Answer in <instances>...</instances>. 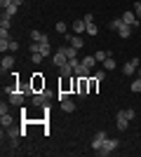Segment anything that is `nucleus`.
I'll use <instances>...</instances> for the list:
<instances>
[{
  "mask_svg": "<svg viewBox=\"0 0 141 157\" xmlns=\"http://www.w3.org/2000/svg\"><path fill=\"white\" fill-rule=\"evenodd\" d=\"M82 19L87 21V24H92V21H94V14H85V17H82Z\"/></svg>",
  "mask_w": 141,
  "mask_h": 157,
  "instance_id": "38",
  "label": "nucleus"
},
{
  "mask_svg": "<svg viewBox=\"0 0 141 157\" xmlns=\"http://www.w3.org/2000/svg\"><path fill=\"white\" fill-rule=\"evenodd\" d=\"M136 5H141V0H136Z\"/></svg>",
  "mask_w": 141,
  "mask_h": 157,
  "instance_id": "42",
  "label": "nucleus"
},
{
  "mask_svg": "<svg viewBox=\"0 0 141 157\" xmlns=\"http://www.w3.org/2000/svg\"><path fill=\"white\" fill-rule=\"evenodd\" d=\"M132 31H134L132 26H127V24H122V26L118 28V35H120V38H129V35H132Z\"/></svg>",
  "mask_w": 141,
  "mask_h": 157,
  "instance_id": "16",
  "label": "nucleus"
},
{
  "mask_svg": "<svg viewBox=\"0 0 141 157\" xmlns=\"http://www.w3.org/2000/svg\"><path fill=\"white\" fill-rule=\"evenodd\" d=\"M136 17L141 19V5H136Z\"/></svg>",
  "mask_w": 141,
  "mask_h": 157,
  "instance_id": "39",
  "label": "nucleus"
},
{
  "mask_svg": "<svg viewBox=\"0 0 141 157\" xmlns=\"http://www.w3.org/2000/svg\"><path fill=\"white\" fill-rule=\"evenodd\" d=\"M31 87H33V92H45V78H42L40 73H35L33 78H31Z\"/></svg>",
  "mask_w": 141,
  "mask_h": 157,
  "instance_id": "4",
  "label": "nucleus"
},
{
  "mask_svg": "<svg viewBox=\"0 0 141 157\" xmlns=\"http://www.w3.org/2000/svg\"><path fill=\"white\" fill-rule=\"evenodd\" d=\"M75 94H80V98L89 96V78H78V89Z\"/></svg>",
  "mask_w": 141,
  "mask_h": 157,
  "instance_id": "3",
  "label": "nucleus"
},
{
  "mask_svg": "<svg viewBox=\"0 0 141 157\" xmlns=\"http://www.w3.org/2000/svg\"><path fill=\"white\" fill-rule=\"evenodd\" d=\"M61 78H73V66L71 63L61 66Z\"/></svg>",
  "mask_w": 141,
  "mask_h": 157,
  "instance_id": "19",
  "label": "nucleus"
},
{
  "mask_svg": "<svg viewBox=\"0 0 141 157\" xmlns=\"http://www.w3.org/2000/svg\"><path fill=\"white\" fill-rule=\"evenodd\" d=\"M120 19H122V24H127V26H132V28L139 26V17H136V12H132V10H129V12H125Z\"/></svg>",
  "mask_w": 141,
  "mask_h": 157,
  "instance_id": "5",
  "label": "nucleus"
},
{
  "mask_svg": "<svg viewBox=\"0 0 141 157\" xmlns=\"http://www.w3.org/2000/svg\"><path fill=\"white\" fill-rule=\"evenodd\" d=\"M139 66H141V63H139V59H136V56H132L127 63L122 66V75H134V73L139 71Z\"/></svg>",
  "mask_w": 141,
  "mask_h": 157,
  "instance_id": "2",
  "label": "nucleus"
},
{
  "mask_svg": "<svg viewBox=\"0 0 141 157\" xmlns=\"http://www.w3.org/2000/svg\"><path fill=\"white\" fill-rule=\"evenodd\" d=\"M92 75H94V78H96V80L101 82V80L106 78V71H96V73H92Z\"/></svg>",
  "mask_w": 141,
  "mask_h": 157,
  "instance_id": "34",
  "label": "nucleus"
},
{
  "mask_svg": "<svg viewBox=\"0 0 141 157\" xmlns=\"http://www.w3.org/2000/svg\"><path fill=\"white\" fill-rule=\"evenodd\" d=\"M42 59H45V56H42V54H40V52H35V54H31V61H33V63H35V66L40 63V61H42Z\"/></svg>",
  "mask_w": 141,
  "mask_h": 157,
  "instance_id": "30",
  "label": "nucleus"
},
{
  "mask_svg": "<svg viewBox=\"0 0 141 157\" xmlns=\"http://www.w3.org/2000/svg\"><path fill=\"white\" fill-rule=\"evenodd\" d=\"M24 96H26V94L21 92V89H14V92H10V103H14V105H24Z\"/></svg>",
  "mask_w": 141,
  "mask_h": 157,
  "instance_id": "6",
  "label": "nucleus"
},
{
  "mask_svg": "<svg viewBox=\"0 0 141 157\" xmlns=\"http://www.w3.org/2000/svg\"><path fill=\"white\" fill-rule=\"evenodd\" d=\"M118 115H122V117H127V120H134V110H132V108H125V110H120Z\"/></svg>",
  "mask_w": 141,
  "mask_h": 157,
  "instance_id": "28",
  "label": "nucleus"
},
{
  "mask_svg": "<svg viewBox=\"0 0 141 157\" xmlns=\"http://www.w3.org/2000/svg\"><path fill=\"white\" fill-rule=\"evenodd\" d=\"M17 10H19V5H14V2H12V5L7 7V10H2V14H7V17H10V19H12L14 14H17Z\"/></svg>",
  "mask_w": 141,
  "mask_h": 157,
  "instance_id": "23",
  "label": "nucleus"
},
{
  "mask_svg": "<svg viewBox=\"0 0 141 157\" xmlns=\"http://www.w3.org/2000/svg\"><path fill=\"white\" fill-rule=\"evenodd\" d=\"M106 131H96V136L92 138V150H99L101 145H104V141H106Z\"/></svg>",
  "mask_w": 141,
  "mask_h": 157,
  "instance_id": "8",
  "label": "nucleus"
},
{
  "mask_svg": "<svg viewBox=\"0 0 141 157\" xmlns=\"http://www.w3.org/2000/svg\"><path fill=\"white\" fill-rule=\"evenodd\" d=\"M31 42H45V45H49V38L40 31H31Z\"/></svg>",
  "mask_w": 141,
  "mask_h": 157,
  "instance_id": "12",
  "label": "nucleus"
},
{
  "mask_svg": "<svg viewBox=\"0 0 141 157\" xmlns=\"http://www.w3.org/2000/svg\"><path fill=\"white\" fill-rule=\"evenodd\" d=\"M87 33H89V35H96V33H99V28H96L94 21H92V24H87Z\"/></svg>",
  "mask_w": 141,
  "mask_h": 157,
  "instance_id": "32",
  "label": "nucleus"
},
{
  "mask_svg": "<svg viewBox=\"0 0 141 157\" xmlns=\"http://www.w3.org/2000/svg\"><path fill=\"white\" fill-rule=\"evenodd\" d=\"M132 92H134V94H136V92H141V78H136L134 82H132Z\"/></svg>",
  "mask_w": 141,
  "mask_h": 157,
  "instance_id": "33",
  "label": "nucleus"
},
{
  "mask_svg": "<svg viewBox=\"0 0 141 157\" xmlns=\"http://www.w3.org/2000/svg\"><path fill=\"white\" fill-rule=\"evenodd\" d=\"M54 28H57V33H61V35H66V33H68V26L64 24V21H57V26H54Z\"/></svg>",
  "mask_w": 141,
  "mask_h": 157,
  "instance_id": "27",
  "label": "nucleus"
},
{
  "mask_svg": "<svg viewBox=\"0 0 141 157\" xmlns=\"http://www.w3.org/2000/svg\"><path fill=\"white\" fill-rule=\"evenodd\" d=\"M17 49H19V42H17V40H12V42H10V52H17Z\"/></svg>",
  "mask_w": 141,
  "mask_h": 157,
  "instance_id": "35",
  "label": "nucleus"
},
{
  "mask_svg": "<svg viewBox=\"0 0 141 157\" xmlns=\"http://www.w3.org/2000/svg\"><path fill=\"white\" fill-rule=\"evenodd\" d=\"M47 101H49V94L47 92H38L33 96V105H47Z\"/></svg>",
  "mask_w": 141,
  "mask_h": 157,
  "instance_id": "11",
  "label": "nucleus"
},
{
  "mask_svg": "<svg viewBox=\"0 0 141 157\" xmlns=\"http://www.w3.org/2000/svg\"><path fill=\"white\" fill-rule=\"evenodd\" d=\"M71 28H73L78 35H82V33H87V21H85V19H75Z\"/></svg>",
  "mask_w": 141,
  "mask_h": 157,
  "instance_id": "10",
  "label": "nucleus"
},
{
  "mask_svg": "<svg viewBox=\"0 0 141 157\" xmlns=\"http://www.w3.org/2000/svg\"><path fill=\"white\" fill-rule=\"evenodd\" d=\"M99 85H101V82H99V80H96V78H94V75H92V78H89V94H96V89H99Z\"/></svg>",
  "mask_w": 141,
  "mask_h": 157,
  "instance_id": "20",
  "label": "nucleus"
},
{
  "mask_svg": "<svg viewBox=\"0 0 141 157\" xmlns=\"http://www.w3.org/2000/svg\"><path fill=\"white\" fill-rule=\"evenodd\" d=\"M115 148H118V141H115V138H106V141H104V145H101L99 150H96V155L106 157V155H111Z\"/></svg>",
  "mask_w": 141,
  "mask_h": 157,
  "instance_id": "1",
  "label": "nucleus"
},
{
  "mask_svg": "<svg viewBox=\"0 0 141 157\" xmlns=\"http://www.w3.org/2000/svg\"><path fill=\"white\" fill-rule=\"evenodd\" d=\"M111 56V52H96L94 54V59H96V63H104V61Z\"/></svg>",
  "mask_w": 141,
  "mask_h": 157,
  "instance_id": "24",
  "label": "nucleus"
},
{
  "mask_svg": "<svg viewBox=\"0 0 141 157\" xmlns=\"http://www.w3.org/2000/svg\"><path fill=\"white\" fill-rule=\"evenodd\" d=\"M68 96H71V94H66V92H59V94H57V98H59V101H66Z\"/></svg>",
  "mask_w": 141,
  "mask_h": 157,
  "instance_id": "36",
  "label": "nucleus"
},
{
  "mask_svg": "<svg viewBox=\"0 0 141 157\" xmlns=\"http://www.w3.org/2000/svg\"><path fill=\"white\" fill-rule=\"evenodd\" d=\"M10 5H12V0H0V7H2V10H7Z\"/></svg>",
  "mask_w": 141,
  "mask_h": 157,
  "instance_id": "37",
  "label": "nucleus"
},
{
  "mask_svg": "<svg viewBox=\"0 0 141 157\" xmlns=\"http://www.w3.org/2000/svg\"><path fill=\"white\" fill-rule=\"evenodd\" d=\"M59 103H61V110H64V113H73V110H75V101H71V98L59 101Z\"/></svg>",
  "mask_w": 141,
  "mask_h": 157,
  "instance_id": "13",
  "label": "nucleus"
},
{
  "mask_svg": "<svg viewBox=\"0 0 141 157\" xmlns=\"http://www.w3.org/2000/svg\"><path fill=\"white\" fill-rule=\"evenodd\" d=\"M59 49H61L64 54H66L68 59H75V56H78V49H75L73 45H68V47H59Z\"/></svg>",
  "mask_w": 141,
  "mask_h": 157,
  "instance_id": "15",
  "label": "nucleus"
},
{
  "mask_svg": "<svg viewBox=\"0 0 141 157\" xmlns=\"http://www.w3.org/2000/svg\"><path fill=\"white\" fill-rule=\"evenodd\" d=\"M113 68H115V59H113V54H111V56L104 61V71H113Z\"/></svg>",
  "mask_w": 141,
  "mask_h": 157,
  "instance_id": "22",
  "label": "nucleus"
},
{
  "mask_svg": "<svg viewBox=\"0 0 141 157\" xmlns=\"http://www.w3.org/2000/svg\"><path fill=\"white\" fill-rule=\"evenodd\" d=\"M0 124H2V129H5V127H12V115H10V110L0 113Z\"/></svg>",
  "mask_w": 141,
  "mask_h": 157,
  "instance_id": "14",
  "label": "nucleus"
},
{
  "mask_svg": "<svg viewBox=\"0 0 141 157\" xmlns=\"http://www.w3.org/2000/svg\"><path fill=\"white\" fill-rule=\"evenodd\" d=\"M10 24H12V19H10L7 14H2V19H0V28H5V31H10Z\"/></svg>",
  "mask_w": 141,
  "mask_h": 157,
  "instance_id": "26",
  "label": "nucleus"
},
{
  "mask_svg": "<svg viewBox=\"0 0 141 157\" xmlns=\"http://www.w3.org/2000/svg\"><path fill=\"white\" fill-rule=\"evenodd\" d=\"M73 75H75V78H92V71H89L87 66L78 63V66H75V71H73Z\"/></svg>",
  "mask_w": 141,
  "mask_h": 157,
  "instance_id": "9",
  "label": "nucleus"
},
{
  "mask_svg": "<svg viewBox=\"0 0 141 157\" xmlns=\"http://www.w3.org/2000/svg\"><path fill=\"white\" fill-rule=\"evenodd\" d=\"M10 42H12L10 38H0V52H2V54L10 52Z\"/></svg>",
  "mask_w": 141,
  "mask_h": 157,
  "instance_id": "21",
  "label": "nucleus"
},
{
  "mask_svg": "<svg viewBox=\"0 0 141 157\" xmlns=\"http://www.w3.org/2000/svg\"><path fill=\"white\" fill-rule=\"evenodd\" d=\"M12 66H14V56H2V73L10 71Z\"/></svg>",
  "mask_w": 141,
  "mask_h": 157,
  "instance_id": "18",
  "label": "nucleus"
},
{
  "mask_svg": "<svg viewBox=\"0 0 141 157\" xmlns=\"http://www.w3.org/2000/svg\"><path fill=\"white\" fill-rule=\"evenodd\" d=\"M127 124H129V120H127V117H122V115H118V129L125 131V129H127Z\"/></svg>",
  "mask_w": 141,
  "mask_h": 157,
  "instance_id": "25",
  "label": "nucleus"
},
{
  "mask_svg": "<svg viewBox=\"0 0 141 157\" xmlns=\"http://www.w3.org/2000/svg\"><path fill=\"white\" fill-rule=\"evenodd\" d=\"M12 2H14V5H19V7L24 5V0H12Z\"/></svg>",
  "mask_w": 141,
  "mask_h": 157,
  "instance_id": "40",
  "label": "nucleus"
},
{
  "mask_svg": "<svg viewBox=\"0 0 141 157\" xmlns=\"http://www.w3.org/2000/svg\"><path fill=\"white\" fill-rule=\"evenodd\" d=\"M120 26H122V19H113L111 24H108V28H113V31H118Z\"/></svg>",
  "mask_w": 141,
  "mask_h": 157,
  "instance_id": "31",
  "label": "nucleus"
},
{
  "mask_svg": "<svg viewBox=\"0 0 141 157\" xmlns=\"http://www.w3.org/2000/svg\"><path fill=\"white\" fill-rule=\"evenodd\" d=\"M136 78H141V66H139V75H136Z\"/></svg>",
  "mask_w": 141,
  "mask_h": 157,
  "instance_id": "41",
  "label": "nucleus"
},
{
  "mask_svg": "<svg viewBox=\"0 0 141 157\" xmlns=\"http://www.w3.org/2000/svg\"><path fill=\"white\" fill-rule=\"evenodd\" d=\"M52 61H54V66H57V68H61V66L68 63V56L61 52V49H57V52H54V56H52Z\"/></svg>",
  "mask_w": 141,
  "mask_h": 157,
  "instance_id": "7",
  "label": "nucleus"
},
{
  "mask_svg": "<svg viewBox=\"0 0 141 157\" xmlns=\"http://www.w3.org/2000/svg\"><path fill=\"white\" fill-rule=\"evenodd\" d=\"M80 63H82V66H87L89 71H92L94 66H96V59H94V54H92V56H82V59H80Z\"/></svg>",
  "mask_w": 141,
  "mask_h": 157,
  "instance_id": "17",
  "label": "nucleus"
},
{
  "mask_svg": "<svg viewBox=\"0 0 141 157\" xmlns=\"http://www.w3.org/2000/svg\"><path fill=\"white\" fill-rule=\"evenodd\" d=\"M40 54L42 56H49V54H52V47L45 45V42H40Z\"/></svg>",
  "mask_w": 141,
  "mask_h": 157,
  "instance_id": "29",
  "label": "nucleus"
}]
</instances>
